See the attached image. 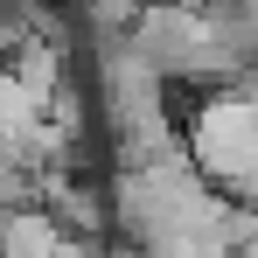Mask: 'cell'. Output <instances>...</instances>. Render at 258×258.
Masks as SVG:
<instances>
[{"instance_id": "obj_2", "label": "cell", "mask_w": 258, "mask_h": 258, "mask_svg": "<svg viewBox=\"0 0 258 258\" xmlns=\"http://www.w3.org/2000/svg\"><path fill=\"white\" fill-rule=\"evenodd\" d=\"M140 7H147V0H70L77 28H84V35H98V42H119V35H133Z\"/></svg>"}, {"instance_id": "obj_1", "label": "cell", "mask_w": 258, "mask_h": 258, "mask_svg": "<svg viewBox=\"0 0 258 258\" xmlns=\"http://www.w3.org/2000/svg\"><path fill=\"white\" fill-rule=\"evenodd\" d=\"M70 42H56V35H21L14 56H7V77L28 91V98H49L56 84H70Z\"/></svg>"}]
</instances>
